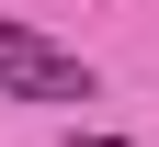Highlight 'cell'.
<instances>
[{
  "mask_svg": "<svg viewBox=\"0 0 159 147\" xmlns=\"http://www.w3.org/2000/svg\"><path fill=\"white\" fill-rule=\"evenodd\" d=\"M0 102H91V68L57 57L46 34H23V45H0Z\"/></svg>",
  "mask_w": 159,
  "mask_h": 147,
  "instance_id": "cell-1",
  "label": "cell"
},
{
  "mask_svg": "<svg viewBox=\"0 0 159 147\" xmlns=\"http://www.w3.org/2000/svg\"><path fill=\"white\" fill-rule=\"evenodd\" d=\"M23 34H34V23H11V11H0V45H23Z\"/></svg>",
  "mask_w": 159,
  "mask_h": 147,
  "instance_id": "cell-2",
  "label": "cell"
},
{
  "mask_svg": "<svg viewBox=\"0 0 159 147\" xmlns=\"http://www.w3.org/2000/svg\"><path fill=\"white\" fill-rule=\"evenodd\" d=\"M80 147H148V136H80Z\"/></svg>",
  "mask_w": 159,
  "mask_h": 147,
  "instance_id": "cell-3",
  "label": "cell"
}]
</instances>
